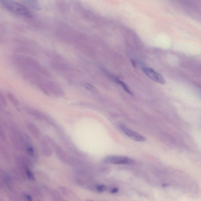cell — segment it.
Returning a JSON list of instances; mask_svg holds the SVG:
<instances>
[{
    "mask_svg": "<svg viewBox=\"0 0 201 201\" xmlns=\"http://www.w3.org/2000/svg\"><path fill=\"white\" fill-rule=\"evenodd\" d=\"M26 2H27V4L30 5L32 7L35 8L37 9H40V6L38 3L37 1H26Z\"/></svg>",
    "mask_w": 201,
    "mask_h": 201,
    "instance_id": "cell-13",
    "label": "cell"
},
{
    "mask_svg": "<svg viewBox=\"0 0 201 201\" xmlns=\"http://www.w3.org/2000/svg\"><path fill=\"white\" fill-rule=\"evenodd\" d=\"M27 112L31 116H32L37 119L52 123V121L50 120L49 117L41 112L33 109H29L27 110Z\"/></svg>",
    "mask_w": 201,
    "mask_h": 201,
    "instance_id": "cell-7",
    "label": "cell"
},
{
    "mask_svg": "<svg viewBox=\"0 0 201 201\" xmlns=\"http://www.w3.org/2000/svg\"><path fill=\"white\" fill-rule=\"evenodd\" d=\"M132 64L133 65V66H136V63H135V61H132Z\"/></svg>",
    "mask_w": 201,
    "mask_h": 201,
    "instance_id": "cell-18",
    "label": "cell"
},
{
    "mask_svg": "<svg viewBox=\"0 0 201 201\" xmlns=\"http://www.w3.org/2000/svg\"><path fill=\"white\" fill-rule=\"evenodd\" d=\"M105 161L107 163L115 165H131L135 163V161L132 159L119 156H108L106 157Z\"/></svg>",
    "mask_w": 201,
    "mask_h": 201,
    "instance_id": "cell-2",
    "label": "cell"
},
{
    "mask_svg": "<svg viewBox=\"0 0 201 201\" xmlns=\"http://www.w3.org/2000/svg\"><path fill=\"white\" fill-rule=\"evenodd\" d=\"M119 191L118 188H111V192L112 194H115L117 193Z\"/></svg>",
    "mask_w": 201,
    "mask_h": 201,
    "instance_id": "cell-16",
    "label": "cell"
},
{
    "mask_svg": "<svg viewBox=\"0 0 201 201\" xmlns=\"http://www.w3.org/2000/svg\"><path fill=\"white\" fill-rule=\"evenodd\" d=\"M96 189L99 192H103L107 189V187L104 185H99L96 186Z\"/></svg>",
    "mask_w": 201,
    "mask_h": 201,
    "instance_id": "cell-14",
    "label": "cell"
},
{
    "mask_svg": "<svg viewBox=\"0 0 201 201\" xmlns=\"http://www.w3.org/2000/svg\"><path fill=\"white\" fill-rule=\"evenodd\" d=\"M26 199H27L28 201H32V198L30 196H28H28H26Z\"/></svg>",
    "mask_w": 201,
    "mask_h": 201,
    "instance_id": "cell-17",
    "label": "cell"
},
{
    "mask_svg": "<svg viewBox=\"0 0 201 201\" xmlns=\"http://www.w3.org/2000/svg\"><path fill=\"white\" fill-rule=\"evenodd\" d=\"M46 140L48 141L53 146L55 151L56 154L63 161L66 160L67 159V155L66 153L65 150L63 149L60 146H59L58 145L55 143L52 139L49 137H46Z\"/></svg>",
    "mask_w": 201,
    "mask_h": 201,
    "instance_id": "cell-5",
    "label": "cell"
},
{
    "mask_svg": "<svg viewBox=\"0 0 201 201\" xmlns=\"http://www.w3.org/2000/svg\"><path fill=\"white\" fill-rule=\"evenodd\" d=\"M26 173H27L28 176L29 178L31 179H33L34 178V176H33V174L30 171L28 170L27 172H26Z\"/></svg>",
    "mask_w": 201,
    "mask_h": 201,
    "instance_id": "cell-15",
    "label": "cell"
},
{
    "mask_svg": "<svg viewBox=\"0 0 201 201\" xmlns=\"http://www.w3.org/2000/svg\"><path fill=\"white\" fill-rule=\"evenodd\" d=\"M8 98L11 103L13 104L14 107L18 111H20V105L19 100L13 94L11 93H8L7 94Z\"/></svg>",
    "mask_w": 201,
    "mask_h": 201,
    "instance_id": "cell-10",
    "label": "cell"
},
{
    "mask_svg": "<svg viewBox=\"0 0 201 201\" xmlns=\"http://www.w3.org/2000/svg\"><path fill=\"white\" fill-rule=\"evenodd\" d=\"M112 80L114 81L116 83L118 84L121 87L123 88L124 90H125L127 93H129V94L131 95H133V93H132V92L131 91V90L128 87V86L125 83H124L122 81L120 80L118 78L114 76V77L113 78V79H112Z\"/></svg>",
    "mask_w": 201,
    "mask_h": 201,
    "instance_id": "cell-11",
    "label": "cell"
},
{
    "mask_svg": "<svg viewBox=\"0 0 201 201\" xmlns=\"http://www.w3.org/2000/svg\"><path fill=\"white\" fill-rule=\"evenodd\" d=\"M10 137L12 142L18 148L21 149L25 146L24 138H22L17 132L12 131L10 133Z\"/></svg>",
    "mask_w": 201,
    "mask_h": 201,
    "instance_id": "cell-6",
    "label": "cell"
},
{
    "mask_svg": "<svg viewBox=\"0 0 201 201\" xmlns=\"http://www.w3.org/2000/svg\"><path fill=\"white\" fill-rule=\"evenodd\" d=\"M51 144L47 140L42 142L41 148L43 155L46 156H50L52 154V150L51 147Z\"/></svg>",
    "mask_w": 201,
    "mask_h": 201,
    "instance_id": "cell-8",
    "label": "cell"
},
{
    "mask_svg": "<svg viewBox=\"0 0 201 201\" xmlns=\"http://www.w3.org/2000/svg\"><path fill=\"white\" fill-rule=\"evenodd\" d=\"M0 2L4 8L14 13L27 18L32 16L27 8L19 3L12 1H1Z\"/></svg>",
    "mask_w": 201,
    "mask_h": 201,
    "instance_id": "cell-1",
    "label": "cell"
},
{
    "mask_svg": "<svg viewBox=\"0 0 201 201\" xmlns=\"http://www.w3.org/2000/svg\"><path fill=\"white\" fill-rule=\"evenodd\" d=\"M28 129L30 131L31 133L37 139H40L41 138V135L40 129L34 124L31 123H28L26 124Z\"/></svg>",
    "mask_w": 201,
    "mask_h": 201,
    "instance_id": "cell-9",
    "label": "cell"
},
{
    "mask_svg": "<svg viewBox=\"0 0 201 201\" xmlns=\"http://www.w3.org/2000/svg\"><path fill=\"white\" fill-rule=\"evenodd\" d=\"M119 128L121 131L127 136L134 140L139 142H144L146 141V138L142 136L137 132L127 128L125 125H121L120 126Z\"/></svg>",
    "mask_w": 201,
    "mask_h": 201,
    "instance_id": "cell-4",
    "label": "cell"
},
{
    "mask_svg": "<svg viewBox=\"0 0 201 201\" xmlns=\"http://www.w3.org/2000/svg\"><path fill=\"white\" fill-rule=\"evenodd\" d=\"M142 70L144 73L152 80L161 85H164L166 83L165 80L162 75L152 68L143 67Z\"/></svg>",
    "mask_w": 201,
    "mask_h": 201,
    "instance_id": "cell-3",
    "label": "cell"
},
{
    "mask_svg": "<svg viewBox=\"0 0 201 201\" xmlns=\"http://www.w3.org/2000/svg\"><path fill=\"white\" fill-rule=\"evenodd\" d=\"M83 86H84L86 89H88V90L90 91V92L93 93H97V90L94 86L90 84L84 83H83Z\"/></svg>",
    "mask_w": 201,
    "mask_h": 201,
    "instance_id": "cell-12",
    "label": "cell"
}]
</instances>
